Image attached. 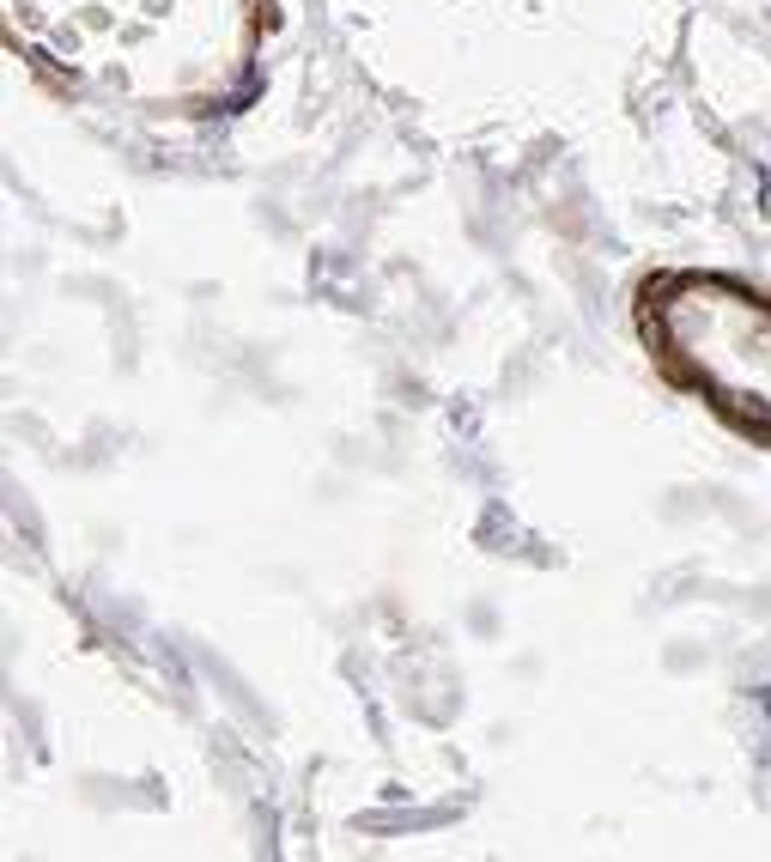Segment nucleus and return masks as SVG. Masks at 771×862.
Segmentation results:
<instances>
[{
    "mask_svg": "<svg viewBox=\"0 0 771 862\" xmlns=\"http://www.w3.org/2000/svg\"><path fill=\"white\" fill-rule=\"evenodd\" d=\"M12 43L128 110H213L255 55V0H7Z\"/></svg>",
    "mask_w": 771,
    "mask_h": 862,
    "instance_id": "1",
    "label": "nucleus"
},
{
    "mask_svg": "<svg viewBox=\"0 0 771 862\" xmlns=\"http://www.w3.org/2000/svg\"><path fill=\"white\" fill-rule=\"evenodd\" d=\"M638 334L674 389L771 449V298L723 274H662L638 292Z\"/></svg>",
    "mask_w": 771,
    "mask_h": 862,
    "instance_id": "2",
    "label": "nucleus"
}]
</instances>
